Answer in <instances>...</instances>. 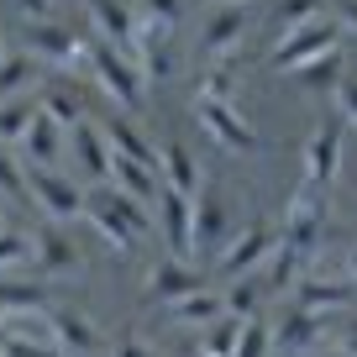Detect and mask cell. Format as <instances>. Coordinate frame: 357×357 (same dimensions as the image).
<instances>
[{
  "instance_id": "15",
  "label": "cell",
  "mask_w": 357,
  "mask_h": 357,
  "mask_svg": "<svg viewBox=\"0 0 357 357\" xmlns=\"http://www.w3.org/2000/svg\"><path fill=\"white\" fill-rule=\"evenodd\" d=\"M26 53H32L37 63H58V68L84 63V43L58 22H32L26 26Z\"/></svg>"
},
{
  "instance_id": "27",
  "label": "cell",
  "mask_w": 357,
  "mask_h": 357,
  "mask_svg": "<svg viewBox=\"0 0 357 357\" xmlns=\"http://www.w3.org/2000/svg\"><path fill=\"white\" fill-rule=\"evenodd\" d=\"M163 315L174 326H190V331H205V326H215L226 315V305H221V294L215 289H195V294H184V300H174V305H163Z\"/></svg>"
},
{
  "instance_id": "40",
  "label": "cell",
  "mask_w": 357,
  "mask_h": 357,
  "mask_svg": "<svg viewBox=\"0 0 357 357\" xmlns=\"http://www.w3.org/2000/svg\"><path fill=\"white\" fill-rule=\"evenodd\" d=\"M22 16H32V22H53V0H11Z\"/></svg>"
},
{
  "instance_id": "31",
  "label": "cell",
  "mask_w": 357,
  "mask_h": 357,
  "mask_svg": "<svg viewBox=\"0 0 357 357\" xmlns=\"http://www.w3.org/2000/svg\"><path fill=\"white\" fill-rule=\"evenodd\" d=\"M37 111H43V105H37V89H32V95H11V100H0V142L16 147L26 137V126H32Z\"/></svg>"
},
{
  "instance_id": "20",
  "label": "cell",
  "mask_w": 357,
  "mask_h": 357,
  "mask_svg": "<svg viewBox=\"0 0 357 357\" xmlns=\"http://www.w3.org/2000/svg\"><path fill=\"white\" fill-rule=\"evenodd\" d=\"M195 289H205V279H200V268L184 263V257H163V263L147 273V300H158V305H174V300H184V294H195Z\"/></svg>"
},
{
  "instance_id": "7",
  "label": "cell",
  "mask_w": 357,
  "mask_h": 357,
  "mask_svg": "<svg viewBox=\"0 0 357 357\" xmlns=\"http://www.w3.org/2000/svg\"><path fill=\"white\" fill-rule=\"evenodd\" d=\"M195 121H200V132L211 137L215 147H226V153H263V137L252 132V121L226 100H195Z\"/></svg>"
},
{
  "instance_id": "33",
  "label": "cell",
  "mask_w": 357,
  "mask_h": 357,
  "mask_svg": "<svg viewBox=\"0 0 357 357\" xmlns=\"http://www.w3.org/2000/svg\"><path fill=\"white\" fill-rule=\"evenodd\" d=\"M242 326L236 315H221L215 326H205L200 331V357H236V347H242Z\"/></svg>"
},
{
  "instance_id": "39",
  "label": "cell",
  "mask_w": 357,
  "mask_h": 357,
  "mask_svg": "<svg viewBox=\"0 0 357 357\" xmlns=\"http://www.w3.org/2000/svg\"><path fill=\"white\" fill-rule=\"evenodd\" d=\"M336 352H352L357 357V315H347V321L336 326Z\"/></svg>"
},
{
  "instance_id": "1",
  "label": "cell",
  "mask_w": 357,
  "mask_h": 357,
  "mask_svg": "<svg viewBox=\"0 0 357 357\" xmlns=\"http://www.w3.org/2000/svg\"><path fill=\"white\" fill-rule=\"evenodd\" d=\"M84 221L116 247V252H137L142 242H153V211L126 195H116L111 184H95L84 200Z\"/></svg>"
},
{
  "instance_id": "14",
  "label": "cell",
  "mask_w": 357,
  "mask_h": 357,
  "mask_svg": "<svg viewBox=\"0 0 357 357\" xmlns=\"http://www.w3.org/2000/svg\"><path fill=\"white\" fill-rule=\"evenodd\" d=\"M158 174H163L168 190L190 195V200L205 190V168H200V158L190 153V142H184V137H168V142L158 147Z\"/></svg>"
},
{
  "instance_id": "38",
  "label": "cell",
  "mask_w": 357,
  "mask_h": 357,
  "mask_svg": "<svg viewBox=\"0 0 357 357\" xmlns=\"http://www.w3.org/2000/svg\"><path fill=\"white\" fill-rule=\"evenodd\" d=\"M336 111H342V126H357V74L347 68V79L336 84Z\"/></svg>"
},
{
  "instance_id": "11",
  "label": "cell",
  "mask_w": 357,
  "mask_h": 357,
  "mask_svg": "<svg viewBox=\"0 0 357 357\" xmlns=\"http://www.w3.org/2000/svg\"><path fill=\"white\" fill-rule=\"evenodd\" d=\"M252 22H257L252 6H211V16H205V26H200V58L211 63V58L236 53L242 37L252 32Z\"/></svg>"
},
{
  "instance_id": "47",
  "label": "cell",
  "mask_w": 357,
  "mask_h": 357,
  "mask_svg": "<svg viewBox=\"0 0 357 357\" xmlns=\"http://www.w3.org/2000/svg\"><path fill=\"white\" fill-rule=\"evenodd\" d=\"M0 226H6V211H0Z\"/></svg>"
},
{
  "instance_id": "5",
  "label": "cell",
  "mask_w": 357,
  "mask_h": 357,
  "mask_svg": "<svg viewBox=\"0 0 357 357\" xmlns=\"http://www.w3.org/2000/svg\"><path fill=\"white\" fill-rule=\"evenodd\" d=\"M273 247H279V226H273V221H252V226H236L211 263H215V273H221V279H236V273L263 268Z\"/></svg>"
},
{
  "instance_id": "19",
  "label": "cell",
  "mask_w": 357,
  "mask_h": 357,
  "mask_svg": "<svg viewBox=\"0 0 357 357\" xmlns=\"http://www.w3.org/2000/svg\"><path fill=\"white\" fill-rule=\"evenodd\" d=\"M105 184H111L116 195H126V200L147 205V211H153L158 195H163V174H158V168L132 163V158H116V153H111V178H105Z\"/></svg>"
},
{
  "instance_id": "8",
  "label": "cell",
  "mask_w": 357,
  "mask_h": 357,
  "mask_svg": "<svg viewBox=\"0 0 357 357\" xmlns=\"http://www.w3.org/2000/svg\"><path fill=\"white\" fill-rule=\"evenodd\" d=\"M153 211H158L153 236L168 247V257H184V263H195V200L163 184V195H158Z\"/></svg>"
},
{
  "instance_id": "17",
  "label": "cell",
  "mask_w": 357,
  "mask_h": 357,
  "mask_svg": "<svg viewBox=\"0 0 357 357\" xmlns=\"http://www.w3.org/2000/svg\"><path fill=\"white\" fill-rule=\"evenodd\" d=\"M37 105H43L47 116H53L58 126H79V121H89V111H84V89H79V79H68V74H53V79H43L37 84Z\"/></svg>"
},
{
  "instance_id": "28",
  "label": "cell",
  "mask_w": 357,
  "mask_h": 357,
  "mask_svg": "<svg viewBox=\"0 0 357 357\" xmlns=\"http://www.w3.org/2000/svg\"><path fill=\"white\" fill-rule=\"evenodd\" d=\"M47 305H53V294H47L43 279H0V315H43Z\"/></svg>"
},
{
  "instance_id": "18",
  "label": "cell",
  "mask_w": 357,
  "mask_h": 357,
  "mask_svg": "<svg viewBox=\"0 0 357 357\" xmlns=\"http://www.w3.org/2000/svg\"><path fill=\"white\" fill-rule=\"evenodd\" d=\"M16 147H22L26 168H58V163H63V153H68L63 126H58L47 111H37V116H32V126H26V137H22Z\"/></svg>"
},
{
  "instance_id": "30",
  "label": "cell",
  "mask_w": 357,
  "mask_h": 357,
  "mask_svg": "<svg viewBox=\"0 0 357 357\" xmlns=\"http://www.w3.org/2000/svg\"><path fill=\"white\" fill-rule=\"evenodd\" d=\"M43 84V63H37L32 53H16V47H6V58H0V100H11V95H32V89Z\"/></svg>"
},
{
  "instance_id": "43",
  "label": "cell",
  "mask_w": 357,
  "mask_h": 357,
  "mask_svg": "<svg viewBox=\"0 0 357 357\" xmlns=\"http://www.w3.org/2000/svg\"><path fill=\"white\" fill-rule=\"evenodd\" d=\"M342 273H347V279L357 284V242H352V247H347V252H342Z\"/></svg>"
},
{
  "instance_id": "42",
  "label": "cell",
  "mask_w": 357,
  "mask_h": 357,
  "mask_svg": "<svg viewBox=\"0 0 357 357\" xmlns=\"http://www.w3.org/2000/svg\"><path fill=\"white\" fill-rule=\"evenodd\" d=\"M336 26H347V32H357V0H336Z\"/></svg>"
},
{
  "instance_id": "9",
  "label": "cell",
  "mask_w": 357,
  "mask_h": 357,
  "mask_svg": "<svg viewBox=\"0 0 357 357\" xmlns=\"http://www.w3.org/2000/svg\"><path fill=\"white\" fill-rule=\"evenodd\" d=\"M236 231V211L215 184H205L195 195V257H215L226 247V236Z\"/></svg>"
},
{
  "instance_id": "21",
  "label": "cell",
  "mask_w": 357,
  "mask_h": 357,
  "mask_svg": "<svg viewBox=\"0 0 357 357\" xmlns=\"http://www.w3.org/2000/svg\"><path fill=\"white\" fill-rule=\"evenodd\" d=\"M321 336H326V315H315V310H305V305L289 300V310H284L279 331H273V347H279L284 357H300V352H310Z\"/></svg>"
},
{
  "instance_id": "34",
  "label": "cell",
  "mask_w": 357,
  "mask_h": 357,
  "mask_svg": "<svg viewBox=\"0 0 357 357\" xmlns=\"http://www.w3.org/2000/svg\"><path fill=\"white\" fill-rule=\"evenodd\" d=\"M0 200L32 205V195H26V163H22V158H16L6 142H0Z\"/></svg>"
},
{
  "instance_id": "41",
  "label": "cell",
  "mask_w": 357,
  "mask_h": 357,
  "mask_svg": "<svg viewBox=\"0 0 357 357\" xmlns=\"http://www.w3.org/2000/svg\"><path fill=\"white\" fill-rule=\"evenodd\" d=\"M116 357H153V347L132 331V336H121V342H116Z\"/></svg>"
},
{
  "instance_id": "46",
  "label": "cell",
  "mask_w": 357,
  "mask_h": 357,
  "mask_svg": "<svg viewBox=\"0 0 357 357\" xmlns=\"http://www.w3.org/2000/svg\"><path fill=\"white\" fill-rule=\"evenodd\" d=\"M0 58H6V37H0Z\"/></svg>"
},
{
  "instance_id": "24",
  "label": "cell",
  "mask_w": 357,
  "mask_h": 357,
  "mask_svg": "<svg viewBox=\"0 0 357 357\" xmlns=\"http://www.w3.org/2000/svg\"><path fill=\"white\" fill-rule=\"evenodd\" d=\"M263 300H273V294H268V284H263V268L236 273V279H226V289H221L226 315H236V321H257V315H263Z\"/></svg>"
},
{
  "instance_id": "22",
  "label": "cell",
  "mask_w": 357,
  "mask_h": 357,
  "mask_svg": "<svg viewBox=\"0 0 357 357\" xmlns=\"http://www.w3.org/2000/svg\"><path fill=\"white\" fill-rule=\"evenodd\" d=\"M100 132H105V142H111L116 158H132V163L158 168V142H147V132H142L126 111H111V116L100 121Z\"/></svg>"
},
{
  "instance_id": "12",
  "label": "cell",
  "mask_w": 357,
  "mask_h": 357,
  "mask_svg": "<svg viewBox=\"0 0 357 357\" xmlns=\"http://www.w3.org/2000/svg\"><path fill=\"white\" fill-rule=\"evenodd\" d=\"M342 121H321L310 137H305V184L310 190H331L336 174H342Z\"/></svg>"
},
{
  "instance_id": "23",
  "label": "cell",
  "mask_w": 357,
  "mask_h": 357,
  "mask_svg": "<svg viewBox=\"0 0 357 357\" xmlns=\"http://www.w3.org/2000/svg\"><path fill=\"white\" fill-rule=\"evenodd\" d=\"M47 331L63 352H95L100 347V331L84 310H68V305H47Z\"/></svg>"
},
{
  "instance_id": "26",
  "label": "cell",
  "mask_w": 357,
  "mask_h": 357,
  "mask_svg": "<svg viewBox=\"0 0 357 357\" xmlns=\"http://www.w3.org/2000/svg\"><path fill=\"white\" fill-rule=\"evenodd\" d=\"M236 95H242V63H236L231 53H226V58H211V63L200 68L195 100H226V105H236Z\"/></svg>"
},
{
  "instance_id": "37",
  "label": "cell",
  "mask_w": 357,
  "mask_h": 357,
  "mask_svg": "<svg viewBox=\"0 0 357 357\" xmlns=\"http://www.w3.org/2000/svg\"><path fill=\"white\" fill-rule=\"evenodd\" d=\"M132 11H137V16H147V22L174 26L178 16H184V0H132Z\"/></svg>"
},
{
  "instance_id": "13",
  "label": "cell",
  "mask_w": 357,
  "mask_h": 357,
  "mask_svg": "<svg viewBox=\"0 0 357 357\" xmlns=\"http://www.w3.org/2000/svg\"><path fill=\"white\" fill-rule=\"evenodd\" d=\"M68 158H74V168H79L74 178H84L89 190L111 178V142H105L100 121H79V126H68Z\"/></svg>"
},
{
  "instance_id": "35",
  "label": "cell",
  "mask_w": 357,
  "mask_h": 357,
  "mask_svg": "<svg viewBox=\"0 0 357 357\" xmlns=\"http://www.w3.org/2000/svg\"><path fill=\"white\" fill-rule=\"evenodd\" d=\"M326 16V0H279L273 6V22H279V32H294V26H310Z\"/></svg>"
},
{
  "instance_id": "6",
  "label": "cell",
  "mask_w": 357,
  "mask_h": 357,
  "mask_svg": "<svg viewBox=\"0 0 357 357\" xmlns=\"http://www.w3.org/2000/svg\"><path fill=\"white\" fill-rule=\"evenodd\" d=\"M336 43V22H310V26H294V32H284L279 43H273V53H268V74H294V68L315 63L321 53H331Z\"/></svg>"
},
{
  "instance_id": "4",
  "label": "cell",
  "mask_w": 357,
  "mask_h": 357,
  "mask_svg": "<svg viewBox=\"0 0 357 357\" xmlns=\"http://www.w3.org/2000/svg\"><path fill=\"white\" fill-rule=\"evenodd\" d=\"M26 195L32 205L43 211V221H84V200H89V184L63 168H26Z\"/></svg>"
},
{
  "instance_id": "3",
  "label": "cell",
  "mask_w": 357,
  "mask_h": 357,
  "mask_svg": "<svg viewBox=\"0 0 357 357\" xmlns=\"http://www.w3.org/2000/svg\"><path fill=\"white\" fill-rule=\"evenodd\" d=\"M321 242H326V195L300 184L284 205V221H279V247H289L294 257L315 263L321 257Z\"/></svg>"
},
{
  "instance_id": "25",
  "label": "cell",
  "mask_w": 357,
  "mask_h": 357,
  "mask_svg": "<svg viewBox=\"0 0 357 357\" xmlns=\"http://www.w3.org/2000/svg\"><path fill=\"white\" fill-rule=\"evenodd\" d=\"M89 22H95L100 43H116V47L132 53V26H137L132 0H89Z\"/></svg>"
},
{
  "instance_id": "32",
  "label": "cell",
  "mask_w": 357,
  "mask_h": 357,
  "mask_svg": "<svg viewBox=\"0 0 357 357\" xmlns=\"http://www.w3.org/2000/svg\"><path fill=\"white\" fill-rule=\"evenodd\" d=\"M22 268H32V231L0 226V279H11V273H22Z\"/></svg>"
},
{
  "instance_id": "36",
  "label": "cell",
  "mask_w": 357,
  "mask_h": 357,
  "mask_svg": "<svg viewBox=\"0 0 357 357\" xmlns=\"http://www.w3.org/2000/svg\"><path fill=\"white\" fill-rule=\"evenodd\" d=\"M236 357H273V326H268L263 315L242 326V347H236Z\"/></svg>"
},
{
  "instance_id": "44",
  "label": "cell",
  "mask_w": 357,
  "mask_h": 357,
  "mask_svg": "<svg viewBox=\"0 0 357 357\" xmlns=\"http://www.w3.org/2000/svg\"><path fill=\"white\" fill-rule=\"evenodd\" d=\"M211 6H252V0H211Z\"/></svg>"
},
{
  "instance_id": "2",
  "label": "cell",
  "mask_w": 357,
  "mask_h": 357,
  "mask_svg": "<svg viewBox=\"0 0 357 357\" xmlns=\"http://www.w3.org/2000/svg\"><path fill=\"white\" fill-rule=\"evenodd\" d=\"M84 68H89V79H95L121 111H137V105H142L147 79H142V68H137V58L126 53V47L95 37V43H84Z\"/></svg>"
},
{
  "instance_id": "16",
  "label": "cell",
  "mask_w": 357,
  "mask_h": 357,
  "mask_svg": "<svg viewBox=\"0 0 357 357\" xmlns=\"http://www.w3.org/2000/svg\"><path fill=\"white\" fill-rule=\"evenodd\" d=\"M294 305H305V310H315V315H326V310H342V305H352L357 300V284L347 279V273H305L300 284H294V294H289Z\"/></svg>"
},
{
  "instance_id": "45",
  "label": "cell",
  "mask_w": 357,
  "mask_h": 357,
  "mask_svg": "<svg viewBox=\"0 0 357 357\" xmlns=\"http://www.w3.org/2000/svg\"><path fill=\"white\" fill-rule=\"evenodd\" d=\"M321 357H352V352H336V347H331V352H321Z\"/></svg>"
},
{
  "instance_id": "29",
  "label": "cell",
  "mask_w": 357,
  "mask_h": 357,
  "mask_svg": "<svg viewBox=\"0 0 357 357\" xmlns=\"http://www.w3.org/2000/svg\"><path fill=\"white\" fill-rule=\"evenodd\" d=\"M347 79V53L342 47H331V53H321L315 63L294 68V84H300V95H336V84Z\"/></svg>"
},
{
  "instance_id": "10",
  "label": "cell",
  "mask_w": 357,
  "mask_h": 357,
  "mask_svg": "<svg viewBox=\"0 0 357 357\" xmlns=\"http://www.w3.org/2000/svg\"><path fill=\"white\" fill-rule=\"evenodd\" d=\"M79 263H84V257H79L74 236H68L58 221H43V226L32 231V273H37L43 284H47V279H74Z\"/></svg>"
}]
</instances>
